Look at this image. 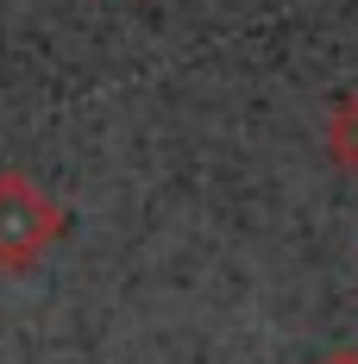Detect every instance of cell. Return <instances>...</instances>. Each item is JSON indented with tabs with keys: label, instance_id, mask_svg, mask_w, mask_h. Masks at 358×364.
Here are the masks:
<instances>
[{
	"label": "cell",
	"instance_id": "cell-1",
	"mask_svg": "<svg viewBox=\"0 0 358 364\" xmlns=\"http://www.w3.org/2000/svg\"><path fill=\"white\" fill-rule=\"evenodd\" d=\"M63 239V208L26 170H0V270H32Z\"/></svg>",
	"mask_w": 358,
	"mask_h": 364
},
{
	"label": "cell",
	"instance_id": "cell-2",
	"mask_svg": "<svg viewBox=\"0 0 358 364\" xmlns=\"http://www.w3.org/2000/svg\"><path fill=\"white\" fill-rule=\"evenodd\" d=\"M327 157L346 176H358V95H346L339 107L327 113Z\"/></svg>",
	"mask_w": 358,
	"mask_h": 364
},
{
	"label": "cell",
	"instance_id": "cell-3",
	"mask_svg": "<svg viewBox=\"0 0 358 364\" xmlns=\"http://www.w3.org/2000/svg\"><path fill=\"white\" fill-rule=\"evenodd\" d=\"M315 364H358V346H333V352H321Z\"/></svg>",
	"mask_w": 358,
	"mask_h": 364
}]
</instances>
